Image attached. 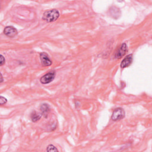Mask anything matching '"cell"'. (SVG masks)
Returning <instances> with one entry per match:
<instances>
[{"label": "cell", "instance_id": "obj_1", "mask_svg": "<svg viewBox=\"0 0 152 152\" xmlns=\"http://www.w3.org/2000/svg\"><path fill=\"white\" fill-rule=\"evenodd\" d=\"M59 17V12L56 9H52L46 11L44 12L42 19L48 23L56 21Z\"/></svg>", "mask_w": 152, "mask_h": 152}, {"label": "cell", "instance_id": "obj_2", "mask_svg": "<svg viewBox=\"0 0 152 152\" xmlns=\"http://www.w3.org/2000/svg\"><path fill=\"white\" fill-rule=\"evenodd\" d=\"M125 112L124 110L121 107L116 108L113 112L111 119L113 121H117L123 119L125 117Z\"/></svg>", "mask_w": 152, "mask_h": 152}, {"label": "cell", "instance_id": "obj_3", "mask_svg": "<svg viewBox=\"0 0 152 152\" xmlns=\"http://www.w3.org/2000/svg\"><path fill=\"white\" fill-rule=\"evenodd\" d=\"M55 75H56V73L55 71H50V72H48L47 74H46L45 75H44L40 78V83L43 84H46L50 83L54 80L55 77Z\"/></svg>", "mask_w": 152, "mask_h": 152}, {"label": "cell", "instance_id": "obj_4", "mask_svg": "<svg viewBox=\"0 0 152 152\" xmlns=\"http://www.w3.org/2000/svg\"><path fill=\"white\" fill-rule=\"evenodd\" d=\"M127 50H128V48H127L126 44L125 43H123L120 46V47L119 48L118 50L116 52L115 55V58H118V59L121 58L122 56H124L126 54Z\"/></svg>", "mask_w": 152, "mask_h": 152}, {"label": "cell", "instance_id": "obj_5", "mask_svg": "<svg viewBox=\"0 0 152 152\" xmlns=\"http://www.w3.org/2000/svg\"><path fill=\"white\" fill-rule=\"evenodd\" d=\"M40 59L42 65L44 66H48L52 65V62L49 58V56L45 52H42L40 53Z\"/></svg>", "mask_w": 152, "mask_h": 152}, {"label": "cell", "instance_id": "obj_6", "mask_svg": "<svg viewBox=\"0 0 152 152\" xmlns=\"http://www.w3.org/2000/svg\"><path fill=\"white\" fill-rule=\"evenodd\" d=\"M4 34L10 37H15L18 31L15 28H14L12 26H7L5 27L4 30Z\"/></svg>", "mask_w": 152, "mask_h": 152}, {"label": "cell", "instance_id": "obj_7", "mask_svg": "<svg viewBox=\"0 0 152 152\" xmlns=\"http://www.w3.org/2000/svg\"><path fill=\"white\" fill-rule=\"evenodd\" d=\"M132 59H133V58H132V54H129L128 56H126L122 61V62L121 63V65H120L121 68H126V67L129 66L131 64V63L132 62Z\"/></svg>", "mask_w": 152, "mask_h": 152}, {"label": "cell", "instance_id": "obj_8", "mask_svg": "<svg viewBox=\"0 0 152 152\" xmlns=\"http://www.w3.org/2000/svg\"><path fill=\"white\" fill-rule=\"evenodd\" d=\"M40 109L41 110L42 114L46 118L50 112V107L49 106L46 104V103H43L40 106Z\"/></svg>", "mask_w": 152, "mask_h": 152}, {"label": "cell", "instance_id": "obj_9", "mask_svg": "<svg viewBox=\"0 0 152 152\" xmlns=\"http://www.w3.org/2000/svg\"><path fill=\"white\" fill-rule=\"evenodd\" d=\"M41 116H42V115L37 113L36 111H33L30 115V118L33 122H36L39 121L40 119Z\"/></svg>", "mask_w": 152, "mask_h": 152}, {"label": "cell", "instance_id": "obj_10", "mask_svg": "<svg viewBox=\"0 0 152 152\" xmlns=\"http://www.w3.org/2000/svg\"><path fill=\"white\" fill-rule=\"evenodd\" d=\"M46 150L48 151H55V152H58V149L55 147V146H54L52 144H50L47 147Z\"/></svg>", "mask_w": 152, "mask_h": 152}, {"label": "cell", "instance_id": "obj_11", "mask_svg": "<svg viewBox=\"0 0 152 152\" xmlns=\"http://www.w3.org/2000/svg\"><path fill=\"white\" fill-rule=\"evenodd\" d=\"M7 100L6 98H5L2 96H1V97H0V104L1 105H3V104H5L7 103Z\"/></svg>", "mask_w": 152, "mask_h": 152}, {"label": "cell", "instance_id": "obj_12", "mask_svg": "<svg viewBox=\"0 0 152 152\" xmlns=\"http://www.w3.org/2000/svg\"><path fill=\"white\" fill-rule=\"evenodd\" d=\"M1 61H0V65L2 66L4 65V64H5V58H4L3 55H1Z\"/></svg>", "mask_w": 152, "mask_h": 152}, {"label": "cell", "instance_id": "obj_13", "mask_svg": "<svg viewBox=\"0 0 152 152\" xmlns=\"http://www.w3.org/2000/svg\"><path fill=\"white\" fill-rule=\"evenodd\" d=\"M1 83H2V81H3V78H2V74L1 73Z\"/></svg>", "mask_w": 152, "mask_h": 152}]
</instances>
